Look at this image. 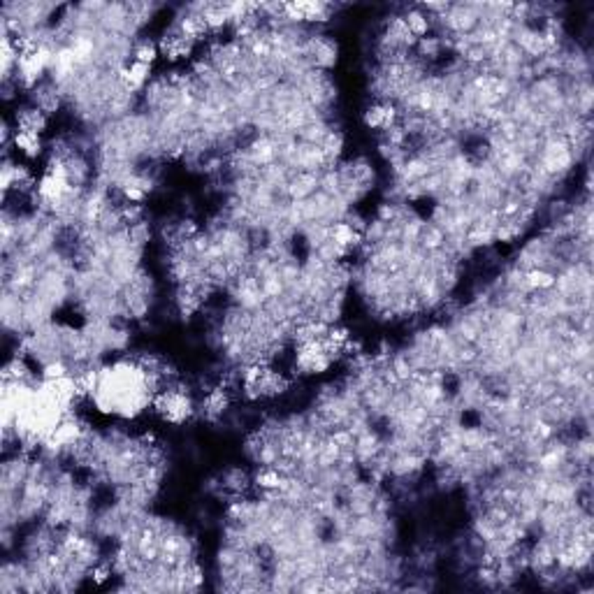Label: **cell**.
Listing matches in <instances>:
<instances>
[{
  "instance_id": "obj_1",
  "label": "cell",
  "mask_w": 594,
  "mask_h": 594,
  "mask_svg": "<svg viewBox=\"0 0 594 594\" xmlns=\"http://www.w3.org/2000/svg\"><path fill=\"white\" fill-rule=\"evenodd\" d=\"M319 191V174L314 172H295L286 186V198L292 202L307 200Z\"/></svg>"
},
{
  "instance_id": "obj_2",
  "label": "cell",
  "mask_w": 594,
  "mask_h": 594,
  "mask_svg": "<svg viewBox=\"0 0 594 594\" xmlns=\"http://www.w3.org/2000/svg\"><path fill=\"white\" fill-rule=\"evenodd\" d=\"M44 128H47V114L40 112L37 107H28V109L16 112V130L40 135Z\"/></svg>"
},
{
  "instance_id": "obj_3",
  "label": "cell",
  "mask_w": 594,
  "mask_h": 594,
  "mask_svg": "<svg viewBox=\"0 0 594 594\" xmlns=\"http://www.w3.org/2000/svg\"><path fill=\"white\" fill-rule=\"evenodd\" d=\"M14 146L28 158H35L42 153V142H40V135H35V133H21V130H16Z\"/></svg>"
},
{
  "instance_id": "obj_4",
  "label": "cell",
  "mask_w": 594,
  "mask_h": 594,
  "mask_svg": "<svg viewBox=\"0 0 594 594\" xmlns=\"http://www.w3.org/2000/svg\"><path fill=\"white\" fill-rule=\"evenodd\" d=\"M160 54V49L149 42V40H140V42H135L133 47V61L135 63H144V65H151L156 61V56Z\"/></svg>"
}]
</instances>
